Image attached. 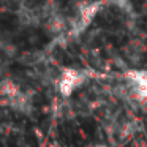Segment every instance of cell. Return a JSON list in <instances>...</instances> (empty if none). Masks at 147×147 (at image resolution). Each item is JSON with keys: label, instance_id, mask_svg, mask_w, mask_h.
<instances>
[{"label": "cell", "instance_id": "2", "mask_svg": "<svg viewBox=\"0 0 147 147\" xmlns=\"http://www.w3.org/2000/svg\"><path fill=\"white\" fill-rule=\"evenodd\" d=\"M128 79L134 98L139 101H147V71H131Z\"/></svg>", "mask_w": 147, "mask_h": 147}, {"label": "cell", "instance_id": "1", "mask_svg": "<svg viewBox=\"0 0 147 147\" xmlns=\"http://www.w3.org/2000/svg\"><path fill=\"white\" fill-rule=\"evenodd\" d=\"M82 82L84 76L81 71L74 70V68H67L59 78V92L63 96H70Z\"/></svg>", "mask_w": 147, "mask_h": 147}, {"label": "cell", "instance_id": "3", "mask_svg": "<svg viewBox=\"0 0 147 147\" xmlns=\"http://www.w3.org/2000/svg\"><path fill=\"white\" fill-rule=\"evenodd\" d=\"M93 147H105V146H93Z\"/></svg>", "mask_w": 147, "mask_h": 147}]
</instances>
